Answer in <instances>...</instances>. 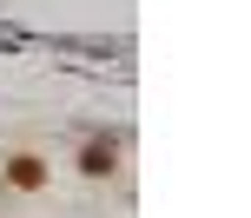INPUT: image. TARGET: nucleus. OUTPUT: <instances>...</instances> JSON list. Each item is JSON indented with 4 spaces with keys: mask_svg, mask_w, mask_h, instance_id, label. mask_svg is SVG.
<instances>
[{
    "mask_svg": "<svg viewBox=\"0 0 251 218\" xmlns=\"http://www.w3.org/2000/svg\"><path fill=\"white\" fill-rule=\"evenodd\" d=\"M0 179H7L13 192H47V185H53V166L40 152H13L7 166H0Z\"/></svg>",
    "mask_w": 251,
    "mask_h": 218,
    "instance_id": "obj_1",
    "label": "nucleus"
},
{
    "mask_svg": "<svg viewBox=\"0 0 251 218\" xmlns=\"http://www.w3.org/2000/svg\"><path fill=\"white\" fill-rule=\"evenodd\" d=\"M79 172H86V179H113L119 172V145L113 139H86L79 145Z\"/></svg>",
    "mask_w": 251,
    "mask_h": 218,
    "instance_id": "obj_2",
    "label": "nucleus"
}]
</instances>
